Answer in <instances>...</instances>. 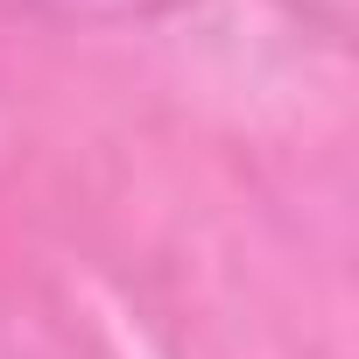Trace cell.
Returning a JSON list of instances; mask_svg holds the SVG:
<instances>
[{
  "label": "cell",
  "mask_w": 359,
  "mask_h": 359,
  "mask_svg": "<svg viewBox=\"0 0 359 359\" xmlns=\"http://www.w3.org/2000/svg\"><path fill=\"white\" fill-rule=\"evenodd\" d=\"M176 8H191V0H0L8 22H43V29H134Z\"/></svg>",
  "instance_id": "6da1fadb"
}]
</instances>
